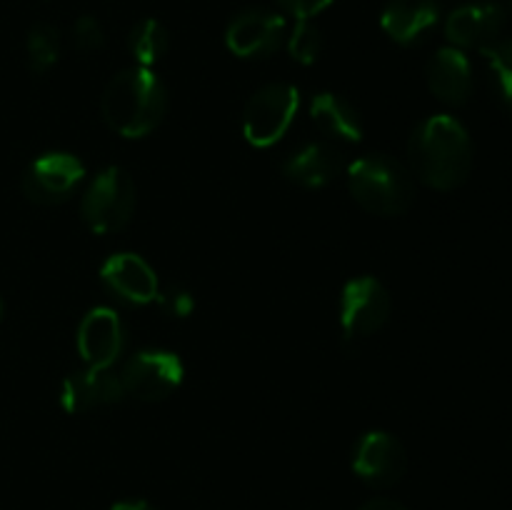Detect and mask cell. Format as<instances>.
Instances as JSON below:
<instances>
[{
    "mask_svg": "<svg viewBox=\"0 0 512 510\" xmlns=\"http://www.w3.org/2000/svg\"><path fill=\"white\" fill-rule=\"evenodd\" d=\"M340 170H343V155L333 143H308L290 153L283 163L285 178L308 190L330 185Z\"/></svg>",
    "mask_w": 512,
    "mask_h": 510,
    "instance_id": "cell-17",
    "label": "cell"
},
{
    "mask_svg": "<svg viewBox=\"0 0 512 510\" xmlns=\"http://www.w3.org/2000/svg\"><path fill=\"white\" fill-rule=\"evenodd\" d=\"M325 48V38L320 28L310 20H298L293 33L288 35V50L290 58L298 60L300 65H313L320 58Z\"/></svg>",
    "mask_w": 512,
    "mask_h": 510,
    "instance_id": "cell-22",
    "label": "cell"
},
{
    "mask_svg": "<svg viewBox=\"0 0 512 510\" xmlns=\"http://www.w3.org/2000/svg\"><path fill=\"white\" fill-rule=\"evenodd\" d=\"M438 0H388L380 13L385 35L400 45H415L438 25Z\"/></svg>",
    "mask_w": 512,
    "mask_h": 510,
    "instance_id": "cell-16",
    "label": "cell"
},
{
    "mask_svg": "<svg viewBox=\"0 0 512 510\" xmlns=\"http://www.w3.org/2000/svg\"><path fill=\"white\" fill-rule=\"evenodd\" d=\"M500 103L512 110V38H498L483 50Z\"/></svg>",
    "mask_w": 512,
    "mask_h": 510,
    "instance_id": "cell-21",
    "label": "cell"
},
{
    "mask_svg": "<svg viewBox=\"0 0 512 510\" xmlns=\"http://www.w3.org/2000/svg\"><path fill=\"white\" fill-rule=\"evenodd\" d=\"M135 200L138 193L133 178L118 165H108L85 188L80 215L93 233H118L133 218Z\"/></svg>",
    "mask_w": 512,
    "mask_h": 510,
    "instance_id": "cell-4",
    "label": "cell"
},
{
    "mask_svg": "<svg viewBox=\"0 0 512 510\" xmlns=\"http://www.w3.org/2000/svg\"><path fill=\"white\" fill-rule=\"evenodd\" d=\"M110 510H158L148 503V500H120Z\"/></svg>",
    "mask_w": 512,
    "mask_h": 510,
    "instance_id": "cell-27",
    "label": "cell"
},
{
    "mask_svg": "<svg viewBox=\"0 0 512 510\" xmlns=\"http://www.w3.org/2000/svg\"><path fill=\"white\" fill-rule=\"evenodd\" d=\"M413 178L435 190H455L473 170V140L453 115H430L415 125L408 140Z\"/></svg>",
    "mask_w": 512,
    "mask_h": 510,
    "instance_id": "cell-1",
    "label": "cell"
},
{
    "mask_svg": "<svg viewBox=\"0 0 512 510\" xmlns=\"http://www.w3.org/2000/svg\"><path fill=\"white\" fill-rule=\"evenodd\" d=\"M70 35H73L75 48L83 50V53H95V50H100L105 45V30L100 25V20L93 18V15H80L73 23Z\"/></svg>",
    "mask_w": 512,
    "mask_h": 510,
    "instance_id": "cell-23",
    "label": "cell"
},
{
    "mask_svg": "<svg viewBox=\"0 0 512 510\" xmlns=\"http://www.w3.org/2000/svg\"><path fill=\"white\" fill-rule=\"evenodd\" d=\"M83 180V160L70 153H45L25 168L20 188L30 203L50 208L73 198Z\"/></svg>",
    "mask_w": 512,
    "mask_h": 510,
    "instance_id": "cell-7",
    "label": "cell"
},
{
    "mask_svg": "<svg viewBox=\"0 0 512 510\" xmlns=\"http://www.w3.org/2000/svg\"><path fill=\"white\" fill-rule=\"evenodd\" d=\"M505 25V10L498 3H465L445 20V35L458 50H485L500 38Z\"/></svg>",
    "mask_w": 512,
    "mask_h": 510,
    "instance_id": "cell-11",
    "label": "cell"
},
{
    "mask_svg": "<svg viewBox=\"0 0 512 510\" xmlns=\"http://www.w3.org/2000/svg\"><path fill=\"white\" fill-rule=\"evenodd\" d=\"M333 0H278L285 13L295 15V20H310L313 15L323 13Z\"/></svg>",
    "mask_w": 512,
    "mask_h": 510,
    "instance_id": "cell-25",
    "label": "cell"
},
{
    "mask_svg": "<svg viewBox=\"0 0 512 510\" xmlns=\"http://www.w3.org/2000/svg\"><path fill=\"white\" fill-rule=\"evenodd\" d=\"M408 468L403 443L385 430L360 435L353 448V473L370 488H390L400 483Z\"/></svg>",
    "mask_w": 512,
    "mask_h": 510,
    "instance_id": "cell-10",
    "label": "cell"
},
{
    "mask_svg": "<svg viewBox=\"0 0 512 510\" xmlns=\"http://www.w3.org/2000/svg\"><path fill=\"white\" fill-rule=\"evenodd\" d=\"M183 360L168 350H140L120 373L125 395L143 403H163L183 383Z\"/></svg>",
    "mask_w": 512,
    "mask_h": 510,
    "instance_id": "cell-6",
    "label": "cell"
},
{
    "mask_svg": "<svg viewBox=\"0 0 512 510\" xmlns=\"http://www.w3.org/2000/svg\"><path fill=\"white\" fill-rule=\"evenodd\" d=\"M60 30L50 23H38L30 28L25 40V55H28V68L35 75H43L58 63L60 58Z\"/></svg>",
    "mask_w": 512,
    "mask_h": 510,
    "instance_id": "cell-20",
    "label": "cell"
},
{
    "mask_svg": "<svg viewBox=\"0 0 512 510\" xmlns=\"http://www.w3.org/2000/svg\"><path fill=\"white\" fill-rule=\"evenodd\" d=\"M288 38V25L280 13L270 8L240 10L225 30V45L233 55L245 60L268 58Z\"/></svg>",
    "mask_w": 512,
    "mask_h": 510,
    "instance_id": "cell-9",
    "label": "cell"
},
{
    "mask_svg": "<svg viewBox=\"0 0 512 510\" xmlns=\"http://www.w3.org/2000/svg\"><path fill=\"white\" fill-rule=\"evenodd\" d=\"M310 118L318 125L320 133L328 135L333 143H360L365 133L363 115L345 95L323 93L310 100Z\"/></svg>",
    "mask_w": 512,
    "mask_h": 510,
    "instance_id": "cell-18",
    "label": "cell"
},
{
    "mask_svg": "<svg viewBox=\"0 0 512 510\" xmlns=\"http://www.w3.org/2000/svg\"><path fill=\"white\" fill-rule=\"evenodd\" d=\"M393 313L388 288L373 275L353 278L340 295V325L348 338H368L378 333Z\"/></svg>",
    "mask_w": 512,
    "mask_h": 510,
    "instance_id": "cell-8",
    "label": "cell"
},
{
    "mask_svg": "<svg viewBox=\"0 0 512 510\" xmlns=\"http://www.w3.org/2000/svg\"><path fill=\"white\" fill-rule=\"evenodd\" d=\"M100 280L105 288L130 305H148L158 298V275L135 253L110 255L100 268Z\"/></svg>",
    "mask_w": 512,
    "mask_h": 510,
    "instance_id": "cell-12",
    "label": "cell"
},
{
    "mask_svg": "<svg viewBox=\"0 0 512 510\" xmlns=\"http://www.w3.org/2000/svg\"><path fill=\"white\" fill-rule=\"evenodd\" d=\"M5 318V303H3V295H0V323H3Z\"/></svg>",
    "mask_w": 512,
    "mask_h": 510,
    "instance_id": "cell-28",
    "label": "cell"
},
{
    "mask_svg": "<svg viewBox=\"0 0 512 510\" xmlns=\"http://www.w3.org/2000/svg\"><path fill=\"white\" fill-rule=\"evenodd\" d=\"M170 38L168 30L160 20L155 18H143L130 28L128 33V50L135 58V63L150 68L158 60H163V55L168 53Z\"/></svg>",
    "mask_w": 512,
    "mask_h": 510,
    "instance_id": "cell-19",
    "label": "cell"
},
{
    "mask_svg": "<svg viewBox=\"0 0 512 510\" xmlns=\"http://www.w3.org/2000/svg\"><path fill=\"white\" fill-rule=\"evenodd\" d=\"M358 510H408L403 503H398V500H390V498H375V500H368L365 505H360Z\"/></svg>",
    "mask_w": 512,
    "mask_h": 510,
    "instance_id": "cell-26",
    "label": "cell"
},
{
    "mask_svg": "<svg viewBox=\"0 0 512 510\" xmlns=\"http://www.w3.org/2000/svg\"><path fill=\"white\" fill-rule=\"evenodd\" d=\"M158 305L170 315V318H188L195 310V295L183 285H168L158 290Z\"/></svg>",
    "mask_w": 512,
    "mask_h": 510,
    "instance_id": "cell-24",
    "label": "cell"
},
{
    "mask_svg": "<svg viewBox=\"0 0 512 510\" xmlns=\"http://www.w3.org/2000/svg\"><path fill=\"white\" fill-rule=\"evenodd\" d=\"M125 330L110 308H95L78 328V350L90 368H108L123 353Z\"/></svg>",
    "mask_w": 512,
    "mask_h": 510,
    "instance_id": "cell-14",
    "label": "cell"
},
{
    "mask_svg": "<svg viewBox=\"0 0 512 510\" xmlns=\"http://www.w3.org/2000/svg\"><path fill=\"white\" fill-rule=\"evenodd\" d=\"M425 80L428 88L440 103L445 105H465L473 93V68L470 60L463 50L453 48H440L433 58L428 60L425 68Z\"/></svg>",
    "mask_w": 512,
    "mask_h": 510,
    "instance_id": "cell-15",
    "label": "cell"
},
{
    "mask_svg": "<svg viewBox=\"0 0 512 510\" xmlns=\"http://www.w3.org/2000/svg\"><path fill=\"white\" fill-rule=\"evenodd\" d=\"M125 398L120 375L110 373L108 368H85L70 373L60 388V405L68 413H90V410L108 408Z\"/></svg>",
    "mask_w": 512,
    "mask_h": 510,
    "instance_id": "cell-13",
    "label": "cell"
},
{
    "mask_svg": "<svg viewBox=\"0 0 512 510\" xmlns=\"http://www.w3.org/2000/svg\"><path fill=\"white\" fill-rule=\"evenodd\" d=\"M348 188L360 208L383 218H398L415 203V178L410 168L383 153L363 155L350 163Z\"/></svg>",
    "mask_w": 512,
    "mask_h": 510,
    "instance_id": "cell-3",
    "label": "cell"
},
{
    "mask_svg": "<svg viewBox=\"0 0 512 510\" xmlns=\"http://www.w3.org/2000/svg\"><path fill=\"white\" fill-rule=\"evenodd\" d=\"M300 108V93L290 83L263 85L250 95L243 110V135L255 148H270L293 125Z\"/></svg>",
    "mask_w": 512,
    "mask_h": 510,
    "instance_id": "cell-5",
    "label": "cell"
},
{
    "mask_svg": "<svg viewBox=\"0 0 512 510\" xmlns=\"http://www.w3.org/2000/svg\"><path fill=\"white\" fill-rule=\"evenodd\" d=\"M100 113L123 138H145L168 113V90L150 68H125L105 85Z\"/></svg>",
    "mask_w": 512,
    "mask_h": 510,
    "instance_id": "cell-2",
    "label": "cell"
}]
</instances>
